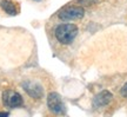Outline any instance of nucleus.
I'll list each match as a JSON object with an SVG mask.
<instances>
[{
	"label": "nucleus",
	"instance_id": "1",
	"mask_svg": "<svg viewBox=\"0 0 127 117\" xmlns=\"http://www.w3.org/2000/svg\"><path fill=\"white\" fill-rule=\"evenodd\" d=\"M55 38L64 45L71 44L78 34V27L74 24H61L55 28Z\"/></svg>",
	"mask_w": 127,
	"mask_h": 117
},
{
	"label": "nucleus",
	"instance_id": "2",
	"mask_svg": "<svg viewBox=\"0 0 127 117\" xmlns=\"http://www.w3.org/2000/svg\"><path fill=\"white\" fill-rule=\"evenodd\" d=\"M85 15V9L81 6H69L60 11L58 17L64 21H68V20H77V19H81Z\"/></svg>",
	"mask_w": 127,
	"mask_h": 117
},
{
	"label": "nucleus",
	"instance_id": "3",
	"mask_svg": "<svg viewBox=\"0 0 127 117\" xmlns=\"http://www.w3.org/2000/svg\"><path fill=\"white\" fill-rule=\"evenodd\" d=\"M2 103H4V105L7 107V108L14 109V108L21 107L24 103V101H23L21 95L19 94V92L13 91V90H6V91H4V94H2Z\"/></svg>",
	"mask_w": 127,
	"mask_h": 117
},
{
	"label": "nucleus",
	"instance_id": "4",
	"mask_svg": "<svg viewBox=\"0 0 127 117\" xmlns=\"http://www.w3.org/2000/svg\"><path fill=\"white\" fill-rule=\"evenodd\" d=\"M47 105H48V109L53 114L63 115L65 113V104H64L60 95L57 94V92H50L48 94V96H47Z\"/></svg>",
	"mask_w": 127,
	"mask_h": 117
},
{
	"label": "nucleus",
	"instance_id": "5",
	"mask_svg": "<svg viewBox=\"0 0 127 117\" xmlns=\"http://www.w3.org/2000/svg\"><path fill=\"white\" fill-rule=\"evenodd\" d=\"M23 88L24 90L26 91L30 96H31L32 98H36L39 99L42 97V95H44V91H42V86L40 84H38L35 82H31V81H26L24 82L23 84Z\"/></svg>",
	"mask_w": 127,
	"mask_h": 117
},
{
	"label": "nucleus",
	"instance_id": "6",
	"mask_svg": "<svg viewBox=\"0 0 127 117\" xmlns=\"http://www.w3.org/2000/svg\"><path fill=\"white\" fill-rule=\"evenodd\" d=\"M112 98H113V95L111 94L109 91L104 90V91H101V92H99L98 95H95L92 104H93V107L96 109L104 108L106 105H108L109 102L112 101Z\"/></svg>",
	"mask_w": 127,
	"mask_h": 117
},
{
	"label": "nucleus",
	"instance_id": "7",
	"mask_svg": "<svg viewBox=\"0 0 127 117\" xmlns=\"http://www.w3.org/2000/svg\"><path fill=\"white\" fill-rule=\"evenodd\" d=\"M0 6L9 15H15L18 13V9H17L15 4L12 2V1H9V0H0Z\"/></svg>",
	"mask_w": 127,
	"mask_h": 117
},
{
	"label": "nucleus",
	"instance_id": "8",
	"mask_svg": "<svg viewBox=\"0 0 127 117\" xmlns=\"http://www.w3.org/2000/svg\"><path fill=\"white\" fill-rule=\"evenodd\" d=\"M78 2H80V4L82 5H86V6H90V5L92 4H95L98 0H77Z\"/></svg>",
	"mask_w": 127,
	"mask_h": 117
},
{
	"label": "nucleus",
	"instance_id": "9",
	"mask_svg": "<svg viewBox=\"0 0 127 117\" xmlns=\"http://www.w3.org/2000/svg\"><path fill=\"white\" fill-rule=\"evenodd\" d=\"M121 95H123L124 97H127V83L121 88Z\"/></svg>",
	"mask_w": 127,
	"mask_h": 117
},
{
	"label": "nucleus",
	"instance_id": "10",
	"mask_svg": "<svg viewBox=\"0 0 127 117\" xmlns=\"http://www.w3.org/2000/svg\"><path fill=\"white\" fill-rule=\"evenodd\" d=\"M0 116H8V113H0Z\"/></svg>",
	"mask_w": 127,
	"mask_h": 117
},
{
	"label": "nucleus",
	"instance_id": "11",
	"mask_svg": "<svg viewBox=\"0 0 127 117\" xmlns=\"http://www.w3.org/2000/svg\"><path fill=\"white\" fill-rule=\"evenodd\" d=\"M36 1H40V0H36Z\"/></svg>",
	"mask_w": 127,
	"mask_h": 117
}]
</instances>
